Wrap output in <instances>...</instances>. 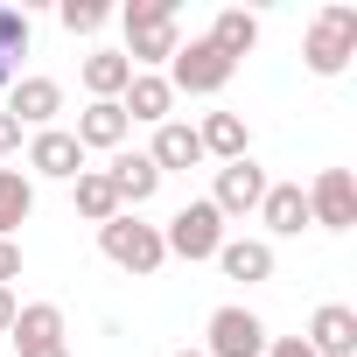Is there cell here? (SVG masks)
<instances>
[{"instance_id":"cell-1","label":"cell","mask_w":357,"mask_h":357,"mask_svg":"<svg viewBox=\"0 0 357 357\" xmlns=\"http://www.w3.org/2000/svg\"><path fill=\"white\" fill-rule=\"evenodd\" d=\"M119 22H126V63L133 70H154V63H168L175 50H183V29H175V0H126L119 8Z\"/></svg>"},{"instance_id":"cell-2","label":"cell","mask_w":357,"mask_h":357,"mask_svg":"<svg viewBox=\"0 0 357 357\" xmlns=\"http://www.w3.org/2000/svg\"><path fill=\"white\" fill-rule=\"evenodd\" d=\"M98 252H105L119 273H133V280H147V273H161V266H168L161 225H140L133 211H119L112 225H98Z\"/></svg>"},{"instance_id":"cell-3","label":"cell","mask_w":357,"mask_h":357,"mask_svg":"<svg viewBox=\"0 0 357 357\" xmlns=\"http://www.w3.org/2000/svg\"><path fill=\"white\" fill-rule=\"evenodd\" d=\"M350 56H357V8H322L315 15V29L301 36V63L315 70V77H343L350 70Z\"/></svg>"},{"instance_id":"cell-4","label":"cell","mask_w":357,"mask_h":357,"mask_svg":"<svg viewBox=\"0 0 357 357\" xmlns=\"http://www.w3.org/2000/svg\"><path fill=\"white\" fill-rule=\"evenodd\" d=\"M161 245H168V259H218V245H225V218H218V204L211 197H190L183 211H175L168 225H161Z\"/></svg>"},{"instance_id":"cell-5","label":"cell","mask_w":357,"mask_h":357,"mask_svg":"<svg viewBox=\"0 0 357 357\" xmlns=\"http://www.w3.org/2000/svg\"><path fill=\"white\" fill-rule=\"evenodd\" d=\"M231 70H238V63L218 56V50L197 36V43H183V50L168 56V91H175V98H183V91H190V98H218V91L231 84Z\"/></svg>"},{"instance_id":"cell-6","label":"cell","mask_w":357,"mask_h":357,"mask_svg":"<svg viewBox=\"0 0 357 357\" xmlns=\"http://www.w3.org/2000/svg\"><path fill=\"white\" fill-rule=\"evenodd\" d=\"M301 197H308V225H322V231H350L357 225V175L350 168H322Z\"/></svg>"},{"instance_id":"cell-7","label":"cell","mask_w":357,"mask_h":357,"mask_svg":"<svg viewBox=\"0 0 357 357\" xmlns=\"http://www.w3.org/2000/svg\"><path fill=\"white\" fill-rule=\"evenodd\" d=\"M204 357H266V322L252 308H218L211 329H204Z\"/></svg>"},{"instance_id":"cell-8","label":"cell","mask_w":357,"mask_h":357,"mask_svg":"<svg viewBox=\"0 0 357 357\" xmlns=\"http://www.w3.org/2000/svg\"><path fill=\"white\" fill-rule=\"evenodd\" d=\"M259 197H266V168L245 154V161H225L218 168V190H211V204H218V218H252L259 211Z\"/></svg>"},{"instance_id":"cell-9","label":"cell","mask_w":357,"mask_h":357,"mask_svg":"<svg viewBox=\"0 0 357 357\" xmlns=\"http://www.w3.org/2000/svg\"><path fill=\"white\" fill-rule=\"evenodd\" d=\"M29 168L50 175V183H77V175H84V147H77V133H70V126H43V133H29Z\"/></svg>"},{"instance_id":"cell-10","label":"cell","mask_w":357,"mask_h":357,"mask_svg":"<svg viewBox=\"0 0 357 357\" xmlns=\"http://www.w3.org/2000/svg\"><path fill=\"white\" fill-rule=\"evenodd\" d=\"M8 112H15L29 133H43V126H56V112H63V84H56V77H15V84H8Z\"/></svg>"},{"instance_id":"cell-11","label":"cell","mask_w":357,"mask_h":357,"mask_svg":"<svg viewBox=\"0 0 357 357\" xmlns=\"http://www.w3.org/2000/svg\"><path fill=\"white\" fill-rule=\"evenodd\" d=\"M70 133H77V147H84V154H119L133 126H126L119 98H91V105L77 112V126H70Z\"/></svg>"},{"instance_id":"cell-12","label":"cell","mask_w":357,"mask_h":357,"mask_svg":"<svg viewBox=\"0 0 357 357\" xmlns=\"http://www.w3.org/2000/svg\"><path fill=\"white\" fill-rule=\"evenodd\" d=\"M315 357H357V308H343V301H322L315 315H308V336H301Z\"/></svg>"},{"instance_id":"cell-13","label":"cell","mask_w":357,"mask_h":357,"mask_svg":"<svg viewBox=\"0 0 357 357\" xmlns=\"http://www.w3.org/2000/svg\"><path fill=\"white\" fill-rule=\"evenodd\" d=\"M105 183H112V197H119V211H140V204H154V190H161V168L147 161V154H112L105 161Z\"/></svg>"},{"instance_id":"cell-14","label":"cell","mask_w":357,"mask_h":357,"mask_svg":"<svg viewBox=\"0 0 357 357\" xmlns=\"http://www.w3.org/2000/svg\"><path fill=\"white\" fill-rule=\"evenodd\" d=\"M147 161H154L161 175H190V168L204 161V140H197V126H190V119H161V126H154V147H147Z\"/></svg>"},{"instance_id":"cell-15","label":"cell","mask_w":357,"mask_h":357,"mask_svg":"<svg viewBox=\"0 0 357 357\" xmlns=\"http://www.w3.org/2000/svg\"><path fill=\"white\" fill-rule=\"evenodd\" d=\"M119 112H126V126H133V119H140V126H161V119L175 112L168 77H161V70H133V84L119 91Z\"/></svg>"},{"instance_id":"cell-16","label":"cell","mask_w":357,"mask_h":357,"mask_svg":"<svg viewBox=\"0 0 357 357\" xmlns=\"http://www.w3.org/2000/svg\"><path fill=\"white\" fill-rule=\"evenodd\" d=\"M197 140H204V161H245L252 154V126L238 119V112H204V126H197Z\"/></svg>"},{"instance_id":"cell-17","label":"cell","mask_w":357,"mask_h":357,"mask_svg":"<svg viewBox=\"0 0 357 357\" xmlns=\"http://www.w3.org/2000/svg\"><path fill=\"white\" fill-rule=\"evenodd\" d=\"M259 225H266L273 238H301V231H308V197H301V183H266Z\"/></svg>"},{"instance_id":"cell-18","label":"cell","mask_w":357,"mask_h":357,"mask_svg":"<svg viewBox=\"0 0 357 357\" xmlns=\"http://www.w3.org/2000/svg\"><path fill=\"white\" fill-rule=\"evenodd\" d=\"M218 266H225V280L259 287V280H273V245L266 238H225L218 245Z\"/></svg>"},{"instance_id":"cell-19","label":"cell","mask_w":357,"mask_h":357,"mask_svg":"<svg viewBox=\"0 0 357 357\" xmlns=\"http://www.w3.org/2000/svg\"><path fill=\"white\" fill-rule=\"evenodd\" d=\"M15 350H43V343H63V308L56 301H22L15 308V329H8Z\"/></svg>"},{"instance_id":"cell-20","label":"cell","mask_w":357,"mask_h":357,"mask_svg":"<svg viewBox=\"0 0 357 357\" xmlns=\"http://www.w3.org/2000/svg\"><path fill=\"white\" fill-rule=\"evenodd\" d=\"M204 43H211L218 56H231V63H238V56H252V50H259V15H245V8H225V15L211 22V36H204Z\"/></svg>"},{"instance_id":"cell-21","label":"cell","mask_w":357,"mask_h":357,"mask_svg":"<svg viewBox=\"0 0 357 357\" xmlns=\"http://www.w3.org/2000/svg\"><path fill=\"white\" fill-rule=\"evenodd\" d=\"M70 204H77L84 225H112V218H119V197H112V183H105V168H84V175H77V183H70Z\"/></svg>"},{"instance_id":"cell-22","label":"cell","mask_w":357,"mask_h":357,"mask_svg":"<svg viewBox=\"0 0 357 357\" xmlns=\"http://www.w3.org/2000/svg\"><path fill=\"white\" fill-rule=\"evenodd\" d=\"M29 211H36V183L22 168H0V238H15L29 225Z\"/></svg>"},{"instance_id":"cell-23","label":"cell","mask_w":357,"mask_h":357,"mask_svg":"<svg viewBox=\"0 0 357 357\" xmlns=\"http://www.w3.org/2000/svg\"><path fill=\"white\" fill-rule=\"evenodd\" d=\"M22 56H29V15L0 0V91L22 77Z\"/></svg>"},{"instance_id":"cell-24","label":"cell","mask_w":357,"mask_h":357,"mask_svg":"<svg viewBox=\"0 0 357 357\" xmlns=\"http://www.w3.org/2000/svg\"><path fill=\"white\" fill-rule=\"evenodd\" d=\"M126 84H133V63H126L119 50H91V56H84V91H91V98H119Z\"/></svg>"},{"instance_id":"cell-25","label":"cell","mask_w":357,"mask_h":357,"mask_svg":"<svg viewBox=\"0 0 357 357\" xmlns=\"http://www.w3.org/2000/svg\"><path fill=\"white\" fill-rule=\"evenodd\" d=\"M56 22H63L70 36H98V29L112 22V8H105V0H56Z\"/></svg>"},{"instance_id":"cell-26","label":"cell","mask_w":357,"mask_h":357,"mask_svg":"<svg viewBox=\"0 0 357 357\" xmlns=\"http://www.w3.org/2000/svg\"><path fill=\"white\" fill-rule=\"evenodd\" d=\"M15 280H22V245L0 238V287H15Z\"/></svg>"},{"instance_id":"cell-27","label":"cell","mask_w":357,"mask_h":357,"mask_svg":"<svg viewBox=\"0 0 357 357\" xmlns=\"http://www.w3.org/2000/svg\"><path fill=\"white\" fill-rule=\"evenodd\" d=\"M15 147H22V119H15V112H8V105H0V161H8V154H15Z\"/></svg>"},{"instance_id":"cell-28","label":"cell","mask_w":357,"mask_h":357,"mask_svg":"<svg viewBox=\"0 0 357 357\" xmlns=\"http://www.w3.org/2000/svg\"><path fill=\"white\" fill-rule=\"evenodd\" d=\"M266 357H315L301 336H266Z\"/></svg>"},{"instance_id":"cell-29","label":"cell","mask_w":357,"mask_h":357,"mask_svg":"<svg viewBox=\"0 0 357 357\" xmlns=\"http://www.w3.org/2000/svg\"><path fill=\"white\" fill-rule=\"evenodd\" d=\"M15 308H22V301H15V287H0V336L15 329Z\"/></svg>"},{"instance_id":"cell-30","label":"cell","mask_w":357,"mask_h":357,"mask_svg":"<svg viewBox=\"0 0 357 357\" xmlns=\"http://www.w3.org/2000/svg\"><path fill=\"white\" fill-rule=\"evenodd\" d=\"M15 357H70V343H43V350H15Z\"/></svg>"},{"instance_id":"cell-31","label":"cell","mask_w":357,"mask_h":357,"mask_svg":"<svg viewBox=\"0 0 357 357\" xmlns=\"http://www.w3.org/2000/svg\"><path fill=\"white\" fill-rule=\"evenodd\" d=\"M175 357H204V350H175Z\"/></svg>"}]
</instances>
